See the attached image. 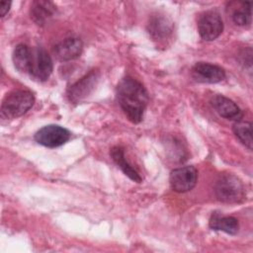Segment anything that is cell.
<instances>
[{
  "label": "cell",
  "mask_w": 253,
  "mask_h": 253,
  "mask_svg": "<svg viewBox=\"0 0 253 253\" xmlns=\"http://www.w3.org/2000/svg\"><path fill=\"white\" fill-rule=\"evenodd\" d=\"M170 186L177 193H186L195 188L198 182V170L193 165L176 168L169 177Z\"/></svg>",
  "instance_id": "5b68a950"
},
{
  "label": "cell",
  "mask_w": 253,
  "mask_h": 253,
  "mask_svg": "<svg viewBox=\"0 0 253 253\" xmlns=\"http://www.w3.org/2000/svg\"><path fill=\"white\" fill-rule=\"evenodd\" d=\"M147 30L153 41L163 43L170 39L173 32V26L167 18L157 15L149 21Z\"/></svg>",
  "instance_id": "7c38bea8"
},
{
  "label": "cell",
  "mask_w": 253,
  "mask_h": 253,
  "mask_svg": "<svg viewBox=\"0 0 253 253\" xmlns=\"http://www.w3.org/2000/svg\"><path fill=\"white\" fill-rule=\"evenodd\" d=\"M211 102V106L220 117L234 122L242 120L243 113L241 109L229 98L223 95H215Z\"/></svg>",
  "instance_id": "8fae6325"
},
{
  "label": "cell",
  "mask_w": 253,
  "mask_h": 253,
  "mask_svg": "<svg viewBox=\"0 0 253 253\" xmlns=\"http://www.w3.org/2000/svg\"><path fill=\"white\" fill-rule=\"evenodd\" d=\"M33 49L27 44L19 43L13 51V62L16 69L22 73L30 74L32 64Z\"/></svg>",
  "instance_id": "2e32d148"
},
{
  "label": "cell",
  "mask_w": 253,
  "mask_h": 253,
  "mask_svg": "<svg viewBox=\"0 0 253 253\" xmlns=\"http://www.w3.org/2000/svg\"><path fill=\"white\" fill-rule=\"evenodd\" d=\"M118 103L132 124L142 121L144 111L147 107L149 96L145 87L136 79L126 76L117 86Z\"/></svg>",
  "instance_id": "6da1fadb"
},
{
  "label": "cell",
  "mask_w": 253,
  "mask_h": 253,
  "mask_svg": "<svg viewBox=\"0 0 253 253\" xmlns=\"http://www.w3.org/2000/svg\"><path fill=\"white\" fill-rule=\"evenodd\" d=\"M192 78L200 83L214 84L225 78V71L222 67L209 62H197L191 69Z\"/></svg>",
  "instance_id": "9c48e42d"
},
{
  "label": "cell",
  "mask_w": 253,
  "mask_h": 253,
  "mask_svg": "<svg viewBox=\"0 0 253 253\" xmlns=\"http://www.w3.org/2000/svg\"><path fill=\"white\" fill-rule=\"evenodd\" d=\"M223 31V22L220 15L215 11L203 13L198 21V32L200 37L207 42L217 39Z\"/></svg>",
  "instance_id": "52a82bcc"
},
{
  "label": "cell",
  "mask_w": 253,
  "mask_h": 253,
  "mask_svg": "<svg viewBox=\"0 0 253 253\" xmlns=\"http://www.w3.org/2000/svg\"><path fill=\"white\" fill-rule=\"evenodd\" d=\"M70 131L57 125H48L39 129L35 134V140L45 147L54 148L63 145L70 139Z\"/></svg>",
  "instance_id": "277c9868"
},
{
  "label": "cell",
  "mask_w": 253,
  "mask_h": 253,
  "mask_svg": "<svg viewBox=\"0 0 253 253\" xmlns=\"http://www.w3.org/2000/svg\"><path fill=\"white\" fill-rule=\"evenodd\" d=\"M214 194L218 201L226 204H237L245 199L242 181L231 173H222L216 179Z\"/></svg>",
  "instance_id": "7a4b0ae2"
},
{
  "label": "cell",
  "mask_w": 253,
  "mask_h": 253,
  "mask_svg": "<svg viewBox=\"0 0 253 253\" xmlns=\"http://www.w3.org/2000/svg\"><path fill=\"white\" fill-rule=\"evenodd\" d=\"M52 69L51 57L45 49L41 46L33 49L30 76L38 81H45L49 78Z\"/></svg>",
  "instance_id": "ba28073f"
},
{
  "label": "cell",
  "mask_w": 253,
  "mask_h": 253,
  "mask_svg": "<svg viewBox=\"0 0 253 253\" xmlns=\"http://www.w3.org/2000/svg\"><path fill=\"white\" fill-rule=\"evenodd\" d=\"M56 13V6L50 1H34L31 5V19L39 26H44Z\"/></svg>",
  "instance_id": "4fadbf2b"
},
{
  "label": "cell",
  "mask_w": 253,
  "mask_h": 253,
  "mask_svg": "<svg viewBox=\"0 0 253 253\" xmlns=\"http://www.w3.org/2000/svg\"><path fill=\"white\" fill-rule=\"evenodd\" d=\"M231 18L234 24H236L237 26H249L251 24V3H239L238 7H235V9L233 10Z\"/></svg>",
  "instance_id": "ac0fdd59"
},
{
  "label": "cell",
  "mask_w": 253,
  "mask_h": 253,
  "mask_svg": "<svg viewBox=\"0 0 253 253\" xmlns=\"http://www.w3.org/2000/svg\"><path fill=\"white\" fill-rule=\"evenodd\" d=\"M82 50V41L75 37H69L54 45L53 54L59 61H69L78 58Z\"/></svg>",
  "instance_id": "30bf717a"
},
{
  "label": "cell",
  "mask_w": 253,
  "mask_h": 253,
  "mask_svg": "<svg viewBox=\"0 0 253 253\" xmlns=\"http://www.w3.org/2000/svg\"><path fill=\"white\" fill-rule=\"evenodd\" d=\"M99 72L91 70L78 81L72 84L67 90L68 100L73 104H78L85 100L95 89L99 81Z\"/></svg>",
  "instance_id": "8992f818"
},
{
  "label": "cell",
  "mask_w": 253,
  "mask_h": 253,
  "mask_svg": "<svg viewBox=\"0 0 253 253\" xmlns=\"http://www.w3.org/2000/svg\"><path fill=\"white\" fill-rule=\"evenodd\" d=\"M110 155L114 162L118 165V167L121 168V170L133 182L140 183L141 177L138 174V172L128 163V161L126 159L125 151L121 146H114L111 148Z\"/></svg>",
  "instance_id": "5bb4252c"
},
{
  "label": "cell",
  "mask_w": 253,
  "mask_h": 253,
  "mask_svg": "<svg viewBox=\"0 0 253 253\" xmlns=\"http://www.w3.org/2000/svg\"><path fill=\"white\" fill-rule=\"evenodd\" d=\"M11 7V2L10 1H2L1 6H0V15L1 17H4L10 10Z\"/></svg>",
  "instance_id": "d6986e66"
},
{
  "label": "cell",
  "mask_w": 253,
  "mask_h": 253,
  "mask_svg": "<svg viewBox=\"0 0 253 253\" xmlns=\"http://www.w3.org/2000/svg\"><path fill=\"white\" fill-rule=\"evenodd\" d=\"M35 96L28 90H15L7 94L1 104V116L15 119L25 115L34 105Z\"/></svg>",
  "instance_id": "3957f363"
},
{
  "label": "cell",
  "mask_w": 253,
  "mask_h": 253,
  "mask_svg": "<svg viewBox=\"0 0 253 253\" xmlns=\"http://www.w3.org/2000/svg\"><path fill=\"white\" fill-rule=\"evenodd\" d=\"M209 225L213 230L223 231L231 235H235L239 230V223L235 217L223 216L217 212H213L211 214Z\"/></svg>",
  "instance_id": "9a60e30c"
},
{
  "label": "cell",
  "mask_w": 253,
  "mask_h": 253,
  "mask_svg": "<svg viewBox=\"0 0 253 253\" xmlns=\"http://www.w3.org/2000/svg\"><path fill=\"white\" fill-rule=\"evenodd\" d=\"M232 130L236 137L249 149L252 150L253 148V141H252V124L250 122L238 121L232 126Z\"/></svg>",
  "instance_id": "e0dca14e"
}]
</instances>
